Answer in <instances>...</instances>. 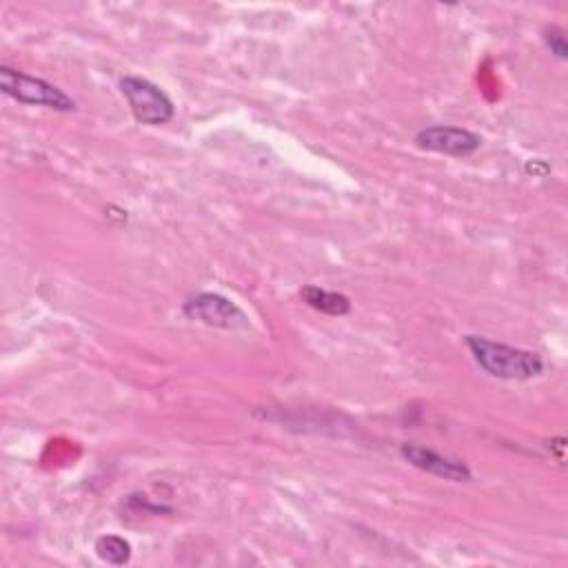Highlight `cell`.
Listing matches in <instances>:
<instances>
[{
    "instance_id": "obj_8",
    "label": "cell",
    "mask_w": 568,
    "mask_h": 568,
    "mask_svg": "<svg viewBox=\"0 0 568 568\" xmlns=\"http://www.w3.org/2000/svg\"><path fill=\"white\" fill-rule=\"evenodd\" d=\"M95 552L111 566H122L131 559V544L120 535H102L95 541Z\"/></svg>"
},
{
    "instance_id": "obj_6",
    "label": "cell",
    "mask_w": 568,
    "mask_h": 568,
    "mask_svg": "<svg viewBox=\"0 0 568 568\" xmlns=\"http://www.w3.org/2000/svg\"><path fill=\"white\" fill-rule=\"evenodd\" d=\"M399 453L410 466H415L428 475H435V477H442L448 481H470L473 479V473L464 462L446 457L433 448L417 446V444H402Z\"/></svg>"
},
{
    "instance_id": "obj_2",
    "label": "cell",
    "mask_w": 568,
    "mask_h": 568,
    "mask_svg": "<svg viewBox=\"0 0 568 568\" xmlns=\"http://www.w3.org/2000/svg\"><path fill=\"white\" fill-rule=\"evenodd\" d=\"M0 89L4 95L36 106H47L53 111H73L75 102L55 84L18 71L9 64H0Z\"/></svg>"
},
{
    "instance_id": "obj_1",
    "label": "cell",
    "mask_w": 568,
    "mask_h": 568,
    "mask_svg": "<svg viewBox=\"0 0 568 568\" xmlns=\"http://www.w3.org/2000/svg\"><path fill=\"white\" fill-rule=\"evenodd\" d=\"M466 346L470 348L477 366L495 379L526 382L544 373V359L532 351L493 342L481 335H466Z\"/></svg>"
},
{
    "instance_id": "obj_7",
    "label": "cell",
    "mask_w": 568,
    "mask_h": 568,
    "mask_svg": "<svg viewBox=\"0 0 568 568\" xmlns=\"http://www.w3.org/2000/svg\"><path fill=\"white\" fill-rule=\"evenodd\" d=\"M300 297L306 306L324 313V315H346L351 311V300L337 291H326V288H320L315 284H306L302 291H300Z\"/></svg>"
},
{
    "instance_id": "obj_4",
    "label": "cell",
    "mask_w": 568,
    "mask_h": 568,
    "mask_svg": "<svg viewBox=\"0 0 568 568\" xmlns=\"http://www.w3.org/2000/svg\"><path fill=\"white\" fill-rule=\"evenodd\" d=\"M182 313L206 326L226 328V331H244L248 328V315L229 297L220 293H197L184 302Z\"/></svg>"
},
{
    "instance_id": "obj_5",
    "label": "cell",
    "mask_w": 568,
    "mask_h": 568,
    "mask_svg": "<svg viewBox=\"0 0 568 568\" xmlns=\"http://www.w3.org/2000/svg\"><path fill=\"white\" fill-rule=\"evenodd\" d=\"M415 144L424 151L444 153L453 158L470 155L479 149L481 138L468 129L462 126H448V124H435L426 126L415 133Z\"/></svg>"
},
{
    "instance_id": "obj_9",
    "label": "cell",
    "mask_w": 568,
    "mask_h": 568,
    "mask_svg": "<svg viewBox=\"0 0 568 568\" xmlns=\"http://www.w3.org/2000/svg\"><path fill=\"white\" fill-rule=\"evenodd\" d=\"M544 42H546V47L550 49V53H555L559 60H566V58H568L566 38H564V33H561L557 27L544 29Z\"/></svg>"
},
{
    "instance_id": "obj_3",
    "label": "cell",
    "mask_w": 568,
    "mask_h": 568,
    "mask_svg": "<svg viewBox=\"0 0 568 568\" xmlns=\"http://www.w3.org/2000/svg\"><path fill=\"white\" fill-rule=\"evenodd\" d=\"M120 91L126 98L135 120L142 124L160 126V124H166L175 113L171 98L146 78L124 75L120 80Z\"/></svg>"
}]
</instances>
